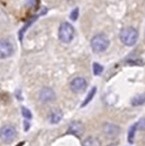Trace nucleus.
<instances>
[{
	"label": "nucleus",
	"mask_w": 145,
	"mask_h": 146,
	"mask_svg": "<svg viewBox=\"0 0 145 146\" xmlns=\"http://www.w3.org/2000/svg\"><path fill=\"white\" fill-rule=\"evenodd\" d=\"M120 40L126 46H134L138 39V32L136 29L128 26L120 31Z\"/></svg>",
	"instance_id": "1"
},
{
	"label": "nucleus",
	"mask_w": 145,
	"mask_h": 146,
	"mask_svg": "<svg viewBox=\"0 0 145 146\" xmlns=\"http://www.w3.org/2000/svg\"><path fill=\"white\" fill-rule=\"evenodd\" d=\"M110 44V41L107 39V36L105 34H96L91 41H90V46H91V49L95 51V52H103L107 49Z\"/></svg>",
	"instance_id": "2"
},
{
	"label": "nucleus",
	"mask_w": 145,
	"mask_h": 146,
	"mask_svg": "<svg viewBox=\"0 0 145 146\" xmlns=\"http://www.w3.org/2000/svg\"><path fill=\"white\" fill-rule=\"evenodd\" d=\"M73 36H74L73 26L67 22L62 23L59 29H58V38H59V40L62 42H64V43H69V42L72 41Z\"/></svg>",
	"instance_id": "3"
},
{
	"label": "nucleus",
	"mask_w": 145,
	"mask_h": 146,
	"mask_svg": "<svg viewBox=\"0 0 145 146\" xmlns=\"http://www.w3.org/2000/svg\"><path fill=\"white\" fill-rule=\"evenodd\" d=\"M17 131L13 125H3L0 129V139L3 143H11L16 139Z\"/></svg>",
	"instance_id": "4"
},
{
	"label": "nucleus",
	"mask_w": 145,
	"mask_h": 146,
	"mask_svg": "<svg viewBox=\"0 0 145 146\" xmlns=\"http://www.w3.org/2000/svg\"><path fill=\"white\" fill-rule=\"evenodd\" d=\"M14 52V44L8 39L0 40V58H8Z\"/></svg>",
	"instance_id": "5"
},
{
	"label": "nucleus",
	"mask_w": 145,
	"mask_h": 146,
	"mask_svg": "<svg viewBox=\"0 0 145 146\" xmlns=\"http://www.w3.org/2000/svg\"><path fill=\"white\" fill-rule=\"evenodd\" d=\"M70 88L73 92H82L87 88V81L81 76H76L70 82Z\"/></svg>",
	"instance_id": "6"
},
{
	"label": "nucleus",
	"mask_w": 145,
	"mask_h": 146,
	"mask_svg": "<svg viewBox=\"0 0 145 146\" xmlns=\"http://www.w3.org/2000/svg\"><path fill=\"white\" fill-rule=\"evenodd\" d=\"M83 130H84V129H83L82 122H80V121H73V122L70 123L66 133H67V135H74L75 137L79 138V137L83 133Z\"/></svg>",
	"instance_id": "7"
},
{
	"label": "nucleus",
	"mask_w": 145,
	"mask_h": 146,
	"mask_svg": "<svg viewBox=\"0 0 145 146\" xmlns=\"http://www.w3.org/2000/svg\"><path fill=\"white\" fill-rule=\"evenodd\" d=\"M55 92L51 88H42L39 94V98L42 103H50L55 99Z\"/></svg>",
	"instance_id": "8"
},
{
	"label": "nucleus",
	"mask_w": 145,
	"mask_h": 146,
	"mask_svg": "<svg viewBox=\"0 0 145 146\" xmlns=\"http://www.w3.org/2000/svg\"><path fill=\"white\" fill-rule=\"evenodd\" d=\"M103 131L107 137H116L120 133V127L113 123H105L103 127Z\"/></svg>",
	"instance_id": "9"
},
{
	"label": "nucleus",
	"mask_w": 145,
	"mask_h": 146,
	"mask_svg": "<svg viewBox=\"0 0 145 146\" xmlns=\"http://www.w3.org/2000/svg\"><path fill=\"white\" fill-rule=\"evenodd\" d=\"M62 116H63L62 111L55 110V111L49 115V122L53 123V124H56V123H58V122L62 120Z\"/></svg>",
	"instance_id": "10"
},
{
	"label": "nucleus",
	"mask_w": 145,
	"mask_h": 146,
	"mask_svg": "<svg viewBox=\"0 0 145 146\" xmlns=\"http://www.w3.org/2000/svg\"><path fill=\"white\" fill-rule=\"evenodd\" d=\"M144 103H145V94L137 95L131 99V105L132 106H139V105H143Z\"/></svg>",
	"instance_id": "11"
},
{
	"label": "nucleus",
	"mask_w": 145,
	"mask_h": 146,
	"mask_svg": "<svg viewBox=\"0 0 145 146\" xmlns=\"http://www.w3.org/2000/svg\"><path fill=\"white\" fill-rule=\"evenodd\" d=\"M82 146H100L99 140L95 137H88L82 141Z\"/></svg>",
	"instance_id": "12"
},
{
	"label": "nucleus",
	"mask_w": 145,
	"mask_h": 146,
	"mask_svg": "<svg viewBox=\"0 0 145 146\" xmlns=\"http://www.w3.org/2000/svg\"><path fill=\"white\" fill-rule=\"evenodd\" d=\"M136 130H137V123H134V124L129 128V131H128V143H129V144H132V143H134V138H135Z\"/></svg>",
	"instance_id": "13"
},
{
	"label": "nucleus",
	"mask_w": 145,
	"mask_h": 146,
	"mask_svg": "<svg viewBox=\"0 0 145 146\" xmlns=\"http://www.w3.org/2000/svg\"><path fill=\"white\" fill-rule=\"evenodd\" d=\"M95 92H96V88L94 87V88H92V89H91V90L89 91V94L87 95V97H86V99L83 100V103L81 104V107H83V106H86V105H87V104H88V103H89V102H90V100L92 99V97H94V95H95Z\"/></svg>",
	"instance_id": "14"
},
{
	"label": "nucleus",
	"mask_w": 145,
	"mask_h": 146,
	"mask_svg": "<svg viewBox=\"0 0 145 146\" xmlns=\"http://www.w3.org/2000/svg\"><path fill=\"white\" fill-rule=\"evenodd\" d=\"M92 71H94V74L95 75H100L102 72H103V66L99 65L98 63H94L92 64Z\"/></svg>",
	"instance_id": "15"
},
{
	"label": "nucleus",
	"mask_w": 145,
	"mask_h": 146,
	"mask_svg": "<svg viewBox=\"0 0 145 146\" xmlns=\"http://www.w3.org/2000/svg\"><path fill=\"white\" fill-rule=\"evenodd\" d=\"M22 114H23V116L25 117V119H31L32 117V113L30 112V110H27L26 107H22Z\"/></svg>",
	"instance_id": "16"
},
{
	"label": "nucleus",
	"mask_w": 145,
	"mask_h": 146,
	"mask_svg": "<svg viewBox=\"0 0 145 146\" xmlns=\"http://www.w3.org/2000/svg\"><path fill=\"white\" fill-rule=\"evenodd\" d=\"M137 123V129H140V130H145V117L140 119Z\"/></svg>",
	"instance_id": "17"
},
{
	"label": "nucleus",
	"mask_w": 145,
	"mask_h": 146,
	"mask_svg": "<svg viewBox=\"0 0 145 146\" xmlns=\"http://www.w3.org/2000/svg\"><path fill=\"white\" fill-rule=\"evenodd\" d=\"M78 14H79V9H78V8H75V9L71 13V18H72L73 21H75V19L78 18Z\"/></svg>",
	"instance_id": "18"
},
{
	"label": "nucleus",
	"mask_w": 145,
	"mask_h": 146,
	"mask_svg": "<svg viewBox=\"0 0 145 146\" xmlns=\"http://www.w3.org/2000/svg\"><path fill=\"white\" fill-rule=\"evenodd\" d=\"M24 124H25V127H24V130H25V131H27V130L30 129V123H29L27 121H25V122H24Z\"/></svg>",
	"instance_id": "19"
}]
</instances>
